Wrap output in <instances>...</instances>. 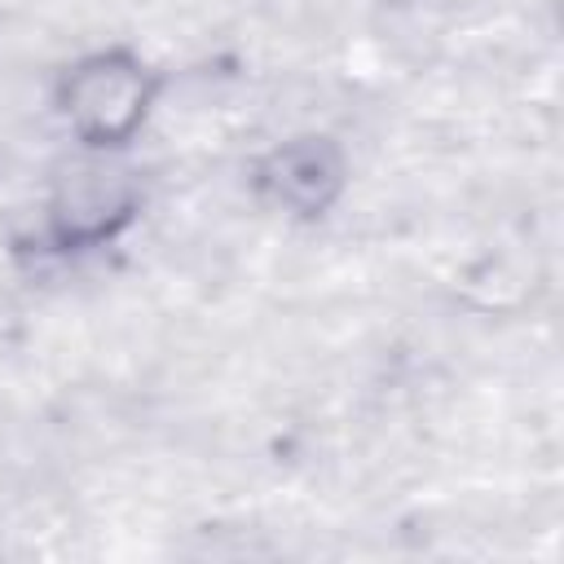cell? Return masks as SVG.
Returning <instances> with one entry per match:
<instances>
[{"mask_svg": "<svg viewBox=\"0 0 564 564\" xmlns=\"http://www.w3.org/2000/svg\"><path fill=\"white\" fill-rule=\"evenodd\" d=\"M167 75L132 44H101L70 57L53 75V115L79 154L123 159L150 128Z\"/></svg>", "mask_w": 564, "mask_h": 564, "instance_id": "6da1fadb", "label": "cell"}, {"mask_svg": "<svg viewBox=\"0 0 564 564\" xmlns=\"http://www.w3.org/2000/svg\"><path fill=\"white\" fill-rule=\"evenodd\" d=\"M145 212V185L110 154H84L62 167L35 207V251L48 260H84L115 247Z\"/></svg>", "mask_w": 564, "mask_h": 564, "instance_id": "7a4b0ae2", "label": "cell"}, {"mask_svg": "<svg viewBox=\"0 0 564 564\" xmlns=\"http://www.w3.org/2000/svg\"><path fill=\"white\" fill-rule=\"evenodd\" d=\"M352 185V159L348 145L335 132H291L264 145L247 163V189L251 198L291 220V225H322Z\"/></svg>", "mask_w": 564, "mask_h": 564, "instance_id": "3957f363", "label": "cell"}, {"mask_svg": "<svg viewBox=\"0 0 564 564\" xmlns=\"http://www.w3.org/2000/svg\"><path fill=\"white\" fill-rule=\"evenodd\" d=\"M379 4H392V9H410V4H419V0H379Z\"/></svg>", "mask_w": 564, "mask_h": 564, "instance_id": "277c9868", "label": "cell"}]
</instances>
